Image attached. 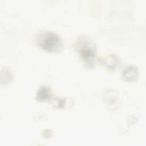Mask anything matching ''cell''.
Wrapping results in <instances>:
<instances>
[{
    "mask_svg": "<svg viewBox=\"0 0 146 146\" xmlns=\"http://www.w3.org/2000/svg\"><path fill=\"white\" fill-rule=\"evenodd\" d=\"M39 46L48 51H56L60 49L62 42L60 37L54 33L46 31L40 34L36 41Z\"/></svg>",
    "mask_w": 146,
    "mask_h": 146,
    "instance_id": "1",
    "label": "cell"
},
{
    "mask_svg": "<svg viewBox=\"0 0 146 146\" xmlns=\"http://www.w3.org/2000/svg\"><path fill=\"white\" fill-rule=\"evenodd\" d=\"M79 46L80 47L79 49L80 54L87 64H93L95 58V50L92 44L87 42L85 39L84 40H82V43L81 42L80 43Z\"/></svg>",
    "mask_w": 146,
    "mask_h": 146,
    "instance_id": "2",
    "label": "cell"
}]
</instances>
